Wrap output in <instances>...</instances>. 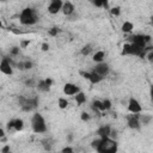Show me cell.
Masks as SVG:
<instances>
[{"mask_svg":"<svg viewBox=\"0 0 153 153\" xmlns=\"http://www.w3.org/2000/svg\"><path fill=\"white\" fill-rule=\"evenodd\" d=\"M80 118H81L82 121H85V122H86V121H88V120L91 118V116H90L86 111H82V112H81V115H80Z\"/></svg>","mask_w":153,"mask_h":153,"instance_id":"28","label":"cell"},{"mask_svg":"<svg viewBox=\"0 0 153 153\" xmlns=\"http://www.w3.org/2000/svg\"><path fill=\"white\" fill-rule=\"evenodd\" d=\"M104 59H105V53L103 50H98L93 54V57L92 60L96 62V63H100V62H104Z\"/></svg>","mask_w":153,"mask_h":153,"instance_id":"14","label":"cell"},{"mask_svg":"<svg viewBox=\"0 0 153 153\" xmlns=\"http://www.w3.org/2000/svg\"><path fill=\"white\" fill-rule=\"evenodd\" d=\"M133 29H134V24H133L131 22H129V20H126V22L122 24V26H121V30H122L123 32H126V33L131 32Z\"/></svg>","mask_w":153,"mask_h":153,"instance_id":"19","label":"cell"},{"mask_svg":"<svg viewBox=\"0 0 153 153\" xmlns=\"http://www.w3.org/2000/svg\"><path fill=\"white\" fill-rule=\"evenodd\" d=\"M81 74H82L84 78L87 79L91 84H98V82H100V81L103 80V78L99 76L98 74H96L93 71H92V72H88V73H81Z\"/></svg>","mask_w":153,"mask_h":153,"instance_id":"12","label":"cell"},{"mask_svg":"<svg viewBox=\"0 0 153 153\" xmlns=\"http://www.w3.org/2000/svg\"><path fill=\"white\" fill-rule=\"evenodd\" d=\"M93 72L104 79V78L110 73V66H109L106 62L96 63V66H94V68H93Z\"/></svg>","mask_w":153,"mask_h":153,"instance_id":"6","label":"cell"},{"mask_svg":"<svg viewBox=\"0 0 153 153\" xmlns=\"http://www.w3.org/2000/svg\"><path fill=\"white\" fill-rule=\"evenodd\" d=\"M139 120H140L141 126H142V124H143V126H148V124L152 122L153 117H152V115H149V114H143V115H140Z\"/></svg>","mask_w":153,"mask_h":153,"instance_id":"17","label":"cell"},{"mask_svg":"<svg viewBox=\"0 0 153 153\" xmlns=\"http://www.w3.org/2000/svg\"><path fill=\"white\" fill-rule=\"evenodd\" d=\"M92 108H93L96 111H105V110H104V106H103V103H102L100 100H93Z\"/></svg>","mask_w":153,"mask_h":153,"instance_id":"23","label":"cell"},{"mask_svg":"<svg viewBox=\"0 0 153 153\" xmlns=\"http://www.w3.org/2000/svg\"><path fill=\"white\" fill-rule=\"evenodd\" d=\"M36 87H37V90H38L39 92H48V91L50 90V86L47 85L45 80H39V81L36 84Z\"/></svg>","mask_w":153,"mask_h":153,"instance_id":"18","label":"cell"},{"mask_svg":"<svg viewBox=\"0 0 153 153\" xmlns=\"http://www.w3.org/2000/svg\"><path fill=\"white\" fill-rule=\"evenodd\" d=\"M30 44V41H23L22 43H20V48H25L26 45H29Z\"/></svg>","mask_w":153,"mask_h":153,"instance_id":"36","label":"cell"},{"mask_svg":"<svg viewBox=\"0 0 153 153\" xmlns=\"http://www.w3.org/2000/svg\"><path fill=\"white\" fill-rule=\"evenodd\" d=\"M0 27H2V23H1V20H0Z\"/></svg>","mask_w":153,"mask_h":153,"instance_id":"39","label":"cell"},{"mask_svg":"<svg viewBox=\"0 0 153 153\" xmlns=\"http://www.w3.org/2000/svg\"><path fill=\"white\" fill-rule=\"evenodd\" d=\"M91 51H92V45H91V44H86V45H84V47L81 48V54H82L84 56H87Z\"/></svg>","mask_w":153,"mask_h":153,"instance_id":"24","label":"cell"},{"mask_svg":"<svg viewBox=\"0 0 153 153\" xmlns=\"http://www.w3.org/2000/svg\"><path fill=\"white\" fill-rule=\"evenodd\" d=\"M110 13H111L112 16H116V17H118V16L121 14V7H120V6H115V7H111V8H110Z\"/></svg>","mask_w":153,"mask_h":153,"instance_id":"25","label":"cell"},{"mask_svg":"<svg viewBox=\"0 0 153 153\" xmlns=\"http://www.w3.org/2000/svg\"><path fill=\"white\" fill-rule=\"evenodd\" d=\"M118 143L111 137H99V142L96 147L97 153H117Z\"/></svg>","mask_w":153,"mask_h":153,"instance_id":"1","label":"cell"},{"mask_svg":"<svg viewBox=\"0 0 153 153\" xmlns=\"http://www.w3.org/2000/svg\"><path fill=\"white\" fill-rule=\"evenodd\" d=\"M0 72L5 75H12L13 74V67L11 63V60L8 57H4L0 62Z\"/></svg>","mask_w":153,"mask_h":153,"instance_id":"7","label":"cell"},{"mask_svg":"<svg viewBox=\"0 0 153 153\" xmlns=\"http://www.w3.org/2000/svg\"><path fill=\"white\" fill-rule=\"evenodd\" d=\"M110 134H111V127L109 124H104V126H100L98 129H97V135L103 139V137H110Z\"/></svg>","mask_w":153,"mask_h":153,"instance_id":"13","label":"cell"},{"mask_svg":"<svg viewBox=\"0 0 153 153\" xmlns=\"http://www.w3.org/2000/svg\"><path fill=\"white\" fill-rule=\"evenodd\" d=\"M60 32V29L59 27H56V26H53V27H50L49 30H48V33L50 35V36H53V37H55V36H57V33Z\"/></svg>","mask_w":153,"mask_h":153,"instance_id":"26","label":"cell"},{"mask_svg":"<svg viewBox=\"0 0 153 153\" xmlns=\"http://www.w3.org/2000/svg\"><path fill=\"white\" fill-rule=\"evenodd\" d=\"M41 48H42V50H43V51H48V50H49V48H50V45H49V43L43 42V43H42V45H41Z\"/></svg>","mask_w":153,"mask_h":153,"instance_id":"33","label":"cell"},{"mask_svg":"<svg viewBox=\"0 0 153 153\" xmlns=\"http://www.w3.org/2000/svg\"><path fill=\"white\" fill-rule=\"evenodd\" d=\"M62 4L63 1L61 0H51L48 5V12L50 14H57L62 8Z\"/></svg>","mask_w":153,"mask_h":153,"instance_id":"9","label":"cell"},{"mask_svg":"<svg viewBox=\"0 0 153 153\" xmlns=\"http://www.w3.org/2000/svg\"><path fill=\"white\" fill-rule=\"evenodd\" d=\"M147 59H148L149 62H152V60H153V51L152 50H149V53L147 54Z\"/></svg>","mask_w":153,"mask_h":153,"instance_id":"35","label":"cell"},{"mask_svg":"<svg viewBox=\"0 0 153 153\" xmlns=\"http://www.w3.org/2000/svg\"><path fill=\"white\" fill-rule=\"evenodd\" d=\"M19 47H12V49H11V54L12 55H18L19 54Z\"/></svg>","mask_w":153,"mask_h":153,"instance_id":"34","label":"cell"},{"mask_svg":"<svg viewBox=\"0 0 153 153\" xmlns=\"http://www.w3.org/2000/svg\"><path fill=\"white\" fill-rule=\"evenodd\" d=\"M78 92H80V88L75 84H73V82L65 84V86H63V93L66 96H75Z\"/></svg>","mask_w":153,"mask_h":153,"instance_id":"10","label":"cell"},{"mask_svg":"<svg viewBox=\"0 0 153 153\" xmlns=\"http://www.w3.org/2000/svg\"><path fill=\"white\" fill-rule=\"evenodd\" d=\"M42 146H43L44 151L49 152V151H51V149H53L54 141H53L50 137H45V139H43V140H42Z\"/></svg>","mask_w":153,"mask_h":153,"instance_id":"16","label":"cell"},{"mask_svg":"<svg viewBox=\"0 0 153 153\" xmlns=\"http://www.w3.org/2000/svg\"><path fill=\"white\" fill-rule=\"evenodd\" d=\"M67 19H68V20H71V22H73V20H76V19H78V13H76V12L72 13L71 16H68V17H67Z\"/></svg>","mask_w":153,"mask_h":153,"instance_id":"32","label":"cell"},{"mask_svg":"<svg viewBox=\"0 0 153 153\" xmlns=\"http://www.w3.org/2000/svg\"><path fill=\"white\" fill-rule=\"evenodd\" d=\"M19 22L23 25H35L38 22V14L35 8L26 7L19 14Z\"/></svg>","mask_w":153,"mask_h":153,"instance_id":"2","label":"cell"},{"mask_svg":"<svg viewBox=\"0 0 153 153\" xmlns=\"http://www.w3.org/2000/svg\"><path fill=\"white\" fill-rule=\"evenodd\" d=\"M31 127H32V130L35 133H37V134L45 133L47 129H48L47 123H45V120H44V117L39 112L33 114V116L31 118Z\"/></svg>","mask_w":153,"mask_h":153,"instance_id":"3","label":"cell"},{"mask_svg":"<svg viewBox=\"0 0 153 153\" xmlns=\"http://www.w3.org/2000/svg\"><path fill=\"white\" fill-rule=\"evenodd\" d=\"M61 11H62V13H63L66 17H68V16H71L72 13L75 12V6H74V4L71 2V1H63Z\"/></svg>","mask_w":153,"mask_h":153,"instance_id":"11","label":"cell"},{"mask_svg":"<svg viewBox=\"0 0 153 153\" xmlns=\"http://www.w3.org/2000/svg\"><path fill=\"white\" fill-rule=\"evenodd\" d=\"M102 103H103V106H104V110H105V111H106V110H110V109H111V106H112L111 100H109V99L102 100Z\"/></svg>","mask_w":153,"mask_h":153,"instance_id":"27","label":"cell"},{"mask_svg":"<svg viewBox=\"0 0 153 153\" xmlns=\"http://www.w3.org/2000/svg\"><path fill=\"white\" fill-rule=\"evenodd\" d=\"M1 153H11V146L10 145H5L1 148Z\"/></svg>","mask_w":153,"mask_h":153,"instance_id":"31","label":"cell"},{"mask_svg":"<svg viewBox=\"0 0 153 153\" xmlns=\"http://www.w3.org/2000/svg\"><path fill=\"white\" fill-rule=\"evenodd\" d=\"M61 153H74V151H73V148L71 146H66V147H63L61 149Z\"/></svg>","mask_w":153,"mask_h":153,"instance_id":"29","label":"cell"},{"mask_svg":"<svg viewBox=\"0 0 153 153\" xmlns=\"http://www.w3.org/2000/svg\"><path fill=\"white\" fill-rule=\"evenodd\" d=\"M44 80H45V82H47L48 86H51V85H53V80H51L50 78H47V79H44Z\"/></svg>","mask_w":153,"mask_h":153,"instance_id":"37","label":"cell"},{"mask_svg":"<svg viewBox=\"0 0 153 153\" xmlns=\"http://www.w3.org/2000/svg\"><path fill=\"white\" fill-rule=\"evenodd\" d=\"M74 99H75V102H76V104L78 105H81V104H84L85 102H86V96H85V93L84 92H78L75 96H74Z\"/></svg>","mask_w":153,"mask_h":153,"instance_id":"20","label":"cell"},{"mask_svg":"<svg viewBox=\"0 0 153 153\" xmlns=\"http://www.w3.org/2000/svg\"><path fill=\"white\" fill-rule=\"evenodd\" d=\"M92 4L96 7H103L104 6V0H96V1H92Z\"/></svg>","mask_w":153,"mask_h":153,"instance_id":"30","label":"cell"},{"mask_svg":"<svg viewBox=\"0 0 153 153\" xmlns=\"http://www.w3.org/2000/svg\"><path fill=\"white\" fill-rule=\"evenodd\" d=\"M57 105L60 109H66L68 105H69V102L67 100V98H63V97H60L57 99Z\"/></svg>","mask_w":153,"mask_h":153,"instance_id":"22","label":"cell"},{"mask_svg":"<svg viewBox=\"0 0 153 153\" xmlns=\"http://www.w3.org/2000/svg\"><path fill=\"white\" fill-rule=\"evenodd\" d=\"M19 105L24 111H32L37 108L38 105V98L36 96H20L18 98Z\"/></svg>","mask_w":153,"mask_h":153,"instance_id":"4","label":"cell"},{"mask_svg":"<svg viewBox=\"0 0 153 153\" xmlns=\"http://www.w3.org/2000/svg\"><path fill=\"white\" fill-rule=\"evenodd\" d=\"M32 66H33V63H32V61H30V60H26V61L20 62V63L18 65V67H19L20 69H31Z\"/></svg>","mask_w":153,"mask_h":153,"instance_id":"21","label":"cell"},{"mask_svg":"<svg viewBox=\"0 0 153 153\" xmlns=\"http://www.w3.org/2000/svg\"><path fill=\"white\" fill-rule=\"evenodd\" d=\"M128 110H129V112H131V114H141L142 106H141V104L139 103V100H137L136 98L131 97V98L129 99V102H128Z\"/></svg>","mask_w":153,"mask_h":153,"instance_id":"8","label":"cell"},{"mask_svg":"<svg viewBox=\"0 0 153 153\" xmlns=\"http://www.w3.org/2000/svg\"><path fill=\"white\" fill-rule=\"evenodd\" d=\"M140 114H131L129 116H127V123L128 127L133 130H140L141 128V123H140Z\"/></svg>","mask_w":153,"mask_h":153,"instance_id":"5","label":"cell"},{"mask_svg":"<svg viewBox=\"0 0 153 153\" xmlns=\"http://www.w3.org/2000/svg\"><path fill=\"white\" fill-rule=\"evenodd\" d=\"M12 126H13V130L16 131H20L24 128V121L22 118H16L12 120Z\"/></svg>","mask_w":153,"mask_h":153,"instance_id":"15","label":"cell"},{"mask_svg":"<svg viewBox=\"0 0 153 153\" xmlns=\"http://www.w3.org/2000/svg\"><path fill=\"white\" fill-rule=\"evenodd\" d=\"M4 136H5V130H4V129L0 127V139H2Z\"/></svg>","mask_w":153,"mask_h":153,"instance_id":"38","label":"cell"}]
</instances>
